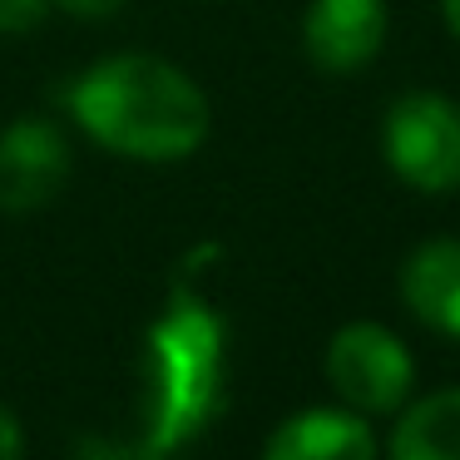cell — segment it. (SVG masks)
<instances>
[{
    "label": "cell",
    "mask_w": 460,
    "mask_h": 460,
    "mask_svg": "<svg viewBox=\"0 0 460 460\" xmlns=\"http://www.w3.org/2000/svg\"><path fill=\"white\" fill-rule=\"evenodd\" d=\"M25 450V430L21 420H15L11 406H0V460H15Z\"/></svg>",
    "instance_id": "10"
},
{
    "label": "cell",
    "mask_w": 460,
    "mask_h": 460,
    "mask_svg": "<svg viewBox=\"0 0 460 460\" xmlns=\"http://www.w3.org/2000/svg\"><path fill=\"white\" fill-rule=\"evenodd\" d=\"M50 5H60L65 15H80V21H104V15L119 11L124 0H50Z\"/></svg>",
    "instance_id": "11"
},
{
    "label": "cell",
    "mask_w": 460,
    "mask_h": 460,
    "mask_svg": "<svg viewBox=\"0 0 460 460\" xmlns=\"http://www.w3.org/2000/svg\"><path fill=\"white\" fill-rule=\"evenodd\" d=\"M50 0H0V31L5 35H25L45 21Z\"/></svg>",
    "instance_id": "9"
},
{
    "label": "cell",
    "mask_w": 460,
    "mask_h": 460,
    "mask_svg": "<svg viewBox=\"0 0 460 460\" xmlns=\"http://www.w3.org/2000/svg\"><path fill=\"white\" fill-rule=\"evenodd\" d=\"M401 297L420 327L460 341V238H430L401 268Z\"/></svg>",
    "instance_id": "7"
},
{
    "label": "cell",
    "mask_w": 460,
    "mask_h": 460,
    "mask_svg": "<svg viewBox=\"0 0 460 460\" xmlns=\"http://www.w3.org/2000/svg\"><path fill=\"white\" fill-rule=\"evenodd\" d=\"M327 381L341 396V406L361 416H391L411 396L416 361L396 332H386L381 322H347L327 341Z\"/></svg>",
    "instance_id": "3"
},
{
    "label": "cell",
    "mask_w": 460,
    "mask_h": 460,
    "mask_svg": "<svg viewBox=\"0 0 460 460\" xmlns=\"http://www.w3.org/2000/svg\"><path fill=\"white\" fill-rule=\"evenodd\" d=\"M268 460H371L376 456V436L371 420L351 406H312L288 416L268 440H262Z\"/></svg>",
    "instance_id": "6"
},
{
    "label": "cell",
    "mask_w": 460,
    "mask_h": 460,
    "mask_svg": "<svg viewBox=\"0 0 460 460\" xmlns=\"http://www.w3.org/2000/svg\"><path fill=\"white\" fill-rule=\"evenodd\" d=\"M70 139L50 119L0 129V213H35L70 183Z\"/></svg>",
    "instance_id": "4"
},
{
    "label": "cell",
    "mask_w": 460,
    "mask_h": 460,
    "mask_svg": "<svg viewBox=\"0 0 460 460\" xmlns=\"http://www.w3.org/2000/svg\"><path fill=\"white\" fill-rule=\"evenodd\" d=\"M381 159L406 189L456 193L460 189V104L436 90L401 94L381 119Z\"/></svg>",
    "instance_id": "2"
},
{
    "label": "cell",
    "mask_w": 460,
    "mask_h": 460,
    "mask_svg": "<svg viewBox=\"0 0 460 460\" xmlns=\"http://www.w3.org/2000/svg\"><path fill=\"white\" fill-rule=\"evenodd\" d=\"M386 45V0H312L302 50L322 75H357Z\"/></svg>",
    "instance_id": "5"
},
{
    "label": "cell",
    "mask_w": 460,
    "mask_h": 460,
    "mask_svg": "<svg viewBox=\"0 0 460 460\" xmlns=\"http://www.w3.org/2000/svg\"><path fill=\"white\" fill-rule=\"evenodd\" d=\"M391 456L396 460H460V386L436 391L401 411L391 430Z\"/></svg>",
    "instance_id": "8"
},
{
    "label": "cell",
    "mask_w": 460,
    "mask_h": 460,
    "mask_svg": "<svg viewBox=\"0 0 460 460\" xmlns=\"http://www.w3.org/2000/svg\"><path fill=\"white\" fill-rule=\"evenodd\" d=\"M440 11H446V25H450V35L460 40V0H440Z\"/></svg>",
    "instance_id": "12"
},
{
    "label": "cell",
    "mask_w": 460,
    "mask_h": 460,
    "mask_svg": "<svg viewBox=\"0 0 460 460\" xmlns=\"http://www.w3.org/2000/svg\"><path fill=\"white\" fill-rule=\"evenodd\" d=\"M70 114L100 149L173 164L208 139V94L159 55H104L70 90Z\"/></svg>",
    "instance_id": "1"
}]
</instances>
